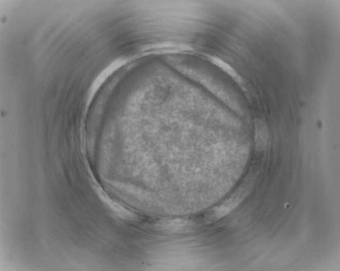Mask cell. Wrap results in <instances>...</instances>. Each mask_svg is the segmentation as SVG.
Instances as JSON below:
<instances>
[{
  "label": "cell",
  "mask_w": 340,
  "mask_h": 271,
  "mask_svg": "<svg viewBox=\"0 0 340 271\" xmlns=\"http://www.w3.org/2000/svg\"><path fill=\"white\" fill-rule=\"evenodd\" d=\"M269 133L266 124L262 121H257L255 125V142L257 149L265 150L268 145Z\"/></svg>",
  "instance_id": "7a4b0ae2"
},
{
  "label": "cell",
  "mask_w": 340,
  "mask_h": 271,
  "mask_svg": "<svg viewBox=\"0 0 340 271\" xmlns=\"http://www.w3.org/2000/svg\"><path fill=\"white\" fill-rule=\"evenodd\" d=\"M210 59L214 64L217 65L224 72L230 75L238 84L244 85V82L242 77L230 65L218 57H214L213 56V57H210Z\"/></svg>",
  "instance_id": "277c9868"
},
{
  "label": "cell",
  "mask_w": 340,
  "mask_h": 271,
  "mask_svg": "<svg viewBox=\"0 0 340 271\" xmlns=\"http://www.w3.org/2000/svg\"><path fill=\"white\" fill-rule=\"evenodd\" d=\"M191 225L189 221L184 219H174L164 221L158 224V227L161 230L167 231H179L183 230Z\"/></svg>",
  "instance_id": "3957f363"
},
{
  "label": "cell",
  "mask_w": 340,
  "mask_h": 271,
  "mask_svg": "<svg viewBox=\"0 0 340 271\" xmlns=\"http://www.w3.org/2000/svg\"><path fill=\"white\" fill-rule=\"evenodd\" d=\"M247 187H243L233 196L230 200L225 202L223 204L215 209L214 216L215 218L220 219L229 214L237 205H239L244 197L247 195Z\"/></svg>",
  "instance_id": "6da1fadb"
}]
</instances>
